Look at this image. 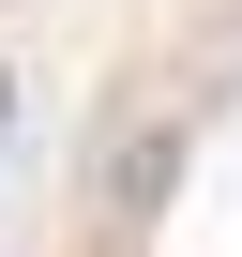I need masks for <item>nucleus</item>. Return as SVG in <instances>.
<instances>
[{
  "label": "nucleus",
  "instance_id": "1",
  "mask_svg": "<svg viewBox=\"0 0 242 257\" xmlns=\"http://www.w3.org/2000/svg\"><path fill=\"white\" fill-rule=\"evenodd\" d=\"M182 182V137H167V121H121V137H106V212H152Z\"/></svg>",
  "mask_w": 242,
  "mask_h": 257
},
{
  "label": "nucleus",
  "instance_id": "2",
  "mask_svg": "<svg viewBox=\"0 0 242 257\" xmlns=\"http://www.w3.org/2000/svg\"><path fill=\"white\" fill-rule=\"evenodd\" d=\"M0 121H16V76H0Z\"/></svg>",
  "mask_w": 242,
  "mask_h": 257
}]
</instances>
